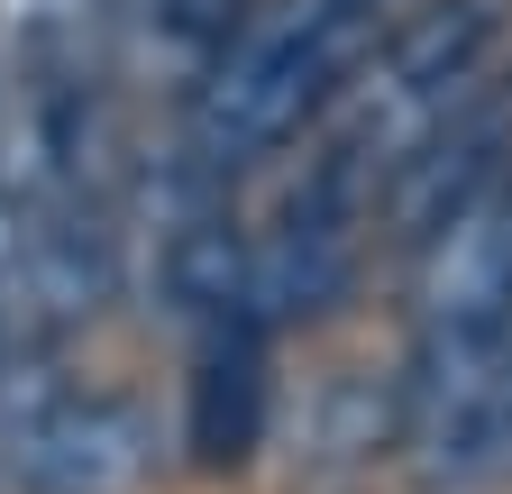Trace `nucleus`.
Segmentation results:
<instances>
[{
	"instance_id": "1",
	"label": "nucleus",
	"mask_w": 512,
	"mask_h": 494,
	"mask_svg": "<svg viewBox=\"0 0 512 494\" xmlns=\"http://www.w3.org/2000/svg\"><path fill=\"white\" fill-rule=\"evenodd\" d=\"M384 19H394V0H266L211 65V83L183 101V147L220 174L293 147L302 129L330 119Z\"/></svg>"
},
{
	"instance_id": "2",
	"label": "nucleus",
	"mask_w": 512,
	"mask_h": 494,
	"mask_svg": "<svg viewBox=\"0 0 512 494\" xmlns=\"http://www.w3.org/2000/svg\"><path fill=\"white\" fill-rule=\"evenodd\" d=\"M494 37L503 10L494 0H421V10L384 19V37L366 46V65L348 74V92L320 119V147L348 156L375 193L421 138H439L458 110H476L494 83Z\"/></svg>"
},
{
	"instance_id": "3",
	"label": "nucleus",
	"mask_w": 512,
	"mask_h": 494,
	"mask_svg": "<svg viewBox=\"0 0 512 494\" xmlns=\"http://www.w3.org/2000/svg\"><path fill=\"white\" fill-rule=\"evenodd\" d=\"M156 467V430L138 403L74 385L55 357L0 366V485L10 494H128Z\"/></svg>"
},
{
	"instance_id": "4",
	"label": "nucleus",
	"mask_w": 512,
	"mask_h": 494,
	"mask_svg": "<svg viewBox=\"0 0 512 494\" xmlns=\"http://www.w3.org/2000/svg\"><path fill=\"white\" fill-rule=\"evenodd\" d=\"M366 229H375V183L348 156L311 147L302 183L275 202V220L256 229V321L284 330V321H320L330 302H348Z\"/></svg>"
},
{
	"instance_id": "5",
	"label": "nucleus",
	"mask_w": 512,
	"mask_h": 494,
	"mask_svg": "<svg viewBox=\"0 0 512 494\" xmlns=\"http://www.w3.org/2000/svg\"><path fill=\"white\" fill-rule=\"evenodd\" d=\"M128 275V229L101 193H55V202H28V229H19V266H10V293L37 330H74L92 321L101 302L119 293Z\"/></svg>"
},
{
	"instance_id": "6",
	"label": "nucleus",
	"mask_w": 512,
	"mask_h": 494,
	"mask_svg": "<svg viewBox=\"0 0 512 494\" xmlns=\"http://www.w3.org/2000/svg\"><path fill=\"white\" fill-rule=\"evenodd\" d=\"M503 183H512V101L485 92L476 110H458L439 138H421L394 174H384L375 211H384V229H394L403 247H430L448 220H467L485 193H503Z\"/></svg>"
},
{
	"instance_id": "7",
	"label": "nucleus",
	"mask_w": 512,
	"mask_h": 494,
	"mask_svg": "<svg viewBox=\"0 0 512 494\" xmlns=\"http://www.w3.org/2000/svg\"><path fill=\"white\" fill-rule=\"evenodd\" d=\"M266 321H220L192 348V376H183V449L202 467H238L256 440H266Z\"/></svg>"
},
{
	"instance_id": "8",
	"label": "nucleus",
	"mask_w": 512,
	"mask_h": 494,
	"mask_svg": "<svg viewBox=\"0 0 512 494\" xmlns=\"http://www.w3.org/2000/svg\"><path fill=\"white\" fill-rule=\"evenodd\" d=\"M256 10H266V0H119V28H110L119 74L147 83V92L192 101Z\"/></svg>"
},
{
	"instance_id": "9",
	"label": "nucleus",
	"mask_w": 512,
	"mask_h": 494,
	"mask_svg": "<svg viewBox=\"0 0 512 494\" xmlns=\"http://www.w3.org/2000/svg\"><path fill=\"white\" fill-rule=\"evenodd\" d=\"M10 28L37 65H74L92 37L119 28V0H10Z\"/></svg>"
},
{
	"instance_id": "10",
	"label": "nucleus",
	"mask_w": 512,
	"mask_h": 494,
	"mask_svg": "<svg viewBox=\"0 0 512 494\" xmlns=\"http://www.w3.org/2000/svg\"><path fill=\"white\" fill-rule=\"evenodd\" d=\"M19 229H28V202L0 183V284H10V266H19Z\"/></svg>"
},
{
	"instance_id": "11",
	"label": "nucleus",
	"mask_w": 512,
	"mask_h": 494,
	"mask_svg": "<svg viewBox=\"0 0 512 494\" xmlns=\"http://www.w3.org/2000/svg\"><path fill=\"white\" fill-rule=\"evenodd\" d=\"M0 366H10V312H0Z\"/></svg>"
}]
</instances>
